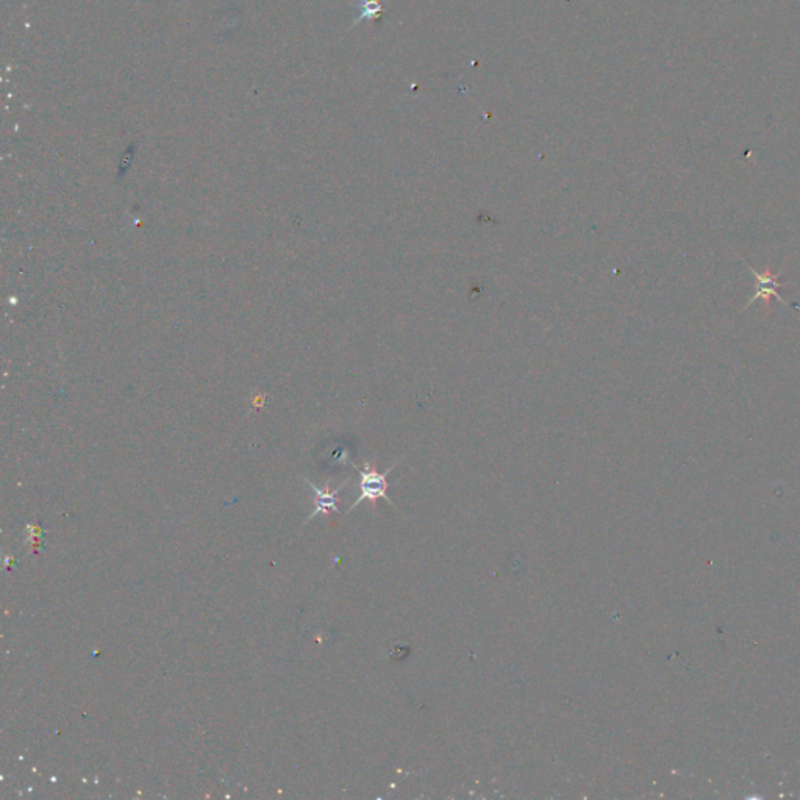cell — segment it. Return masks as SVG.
I'll return each instance as SVG.
<instances>
[{"label": "cell", "instance_id": "6da1fadb", "mask_svg": "<svg viewBox=\"0 0 800 800\" xmlns=\"http://www.w3.org/2000/svg\"><path fill=\"white\" fill-rule=\"evenodd\" d=\"M394 467L396 465L386 469L385 472L375 471V469L369 466V463H366L364 469L357 467V471L360 472V495H358V499L354 502V505L350 506L349 511L354 510L363 500L375 502L377 499H385L388 500L391 505L396 506L394 502L388 498V494H386V491H388V474L393 471Z\"/></svg>", "mask_w": 800, "mask_h": 800}, {"label": "cell", "instance_id": "7a4b0ae2", "mask_svg": "<svg viewBox=\"0 0 800 800\" xmlns=\"http://www.w3.org/2000/svg\"><path fill=\"white\" fill-rule=\"evenodd\" d=\"M747 268H749L750 272H752L755 275V277H757L758 285H757V292H755V296L750 297V300L746 303V307H744V308L750 307V303H753L755 300H758V299H761V300H763L766 303V308H768V310L771 308V300L772 299L779 300L780 303H783V305H788V303L782 299V296L779 294V291H777L779 288H783V286H785V285L780 283V281H779L780 275H782V270H780L779 274H774L771 270L769 266L763 270V272H758V270H755L752 266H750V264H747Z\"/></svg>", "mask_w": 800, "mask_h": 800}, {"label": "cell", "instance_id": "3957f363", "mask_svg": "<svg viewBox=\"0 0 800 800\" xmlns=\"http://www.w3.org/2000/svg\"><path fill=\"white\" fill-rule=\"evenodd\" d=\"M308 485H310L311 489L314 491V493H316V510H314V513H311V516L308 517V521L313 519V516L321 515V513H327L330 510H338V505H336V495H338L341 488L335 489V491H327V489L324 491L321 488H318L316 485H313L311 482H308Z\"/></svg>", "mask_w": 800, "mask_h": 800}]
</instances>
